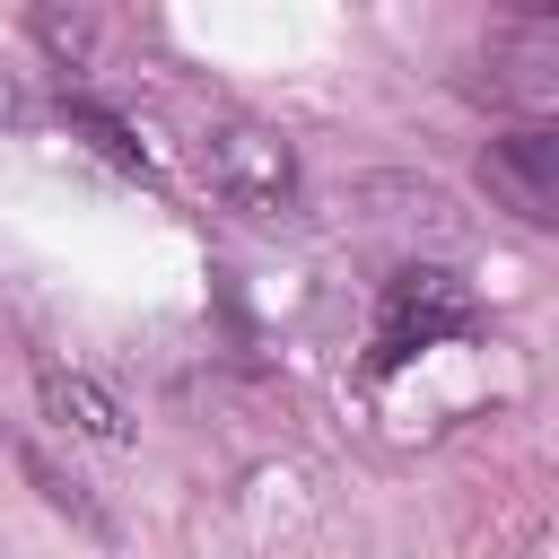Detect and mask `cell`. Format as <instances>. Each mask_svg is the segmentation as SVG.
<instances>
[{
	"instance_id": "obj_1",
	"label": "cell",
	"mask_w": 559,
	"mask_h": 559,
	"mask_svg": "<svg viewBox=\"0 0 559 559\" xmlns=\"http://www.w3.org/2000/svg\"><path fill=\"white\" fill-rule=\"evenodd\" d=\"M201 175L227 210H253V218H288L297 210V157L271 122L253 114H210L201 131Z\"/></svg>"
},
{
	"instance_id": "obj_2",
	"label": "cell",
	"mask_w": 559,
	"mask_h": 559,
	"mask_svg": "<svg viewBox=\"0 0 559 559\" xmlns=\"http://www.w3.org/2000/svg\"><path fill=\"white\" fill-rule=\"evenodd\" d=\"M489 105L507 114H559V9H515L480 35V79Z\"/></svg>"
},
{
	"instance_id": "obj_3",
	"label": "cell",
	"mask_w": 559,
	"mask_h": 559,
	"mask_svg": "<svg viewBox=\"0 0 559 559\" xmlns=\"http://www.w3.org/2000/svg\"><path fill=\"white\" fill-rule=\"evenodd\" d=\"M454 332H472V288L454 271H393L384 280V306H376L367 358L376 367H402V358H419V349H437Z\"/></svg>"
},
{
	"instance_id": "obj_4",
	"label": "cell",
	"mask_w": 559,
	"mask_h": 559,
	"mask_svg": "<svg viewBox=\"0 0 559 559\" xmlns=\"http://www.w3.org/2000/svg\"><path fill=\"white\" fill-rule=\"evenodd\" d=\"M480 183L498 210L533 218V227H559V122H524V131H498L480 148Z\"/></svg>"
},
{
	"instance_id": "obj_5",
	"label": "cell",
	"mask_w": 559,
	"mask_h": 559,
	"mask_svg": "<svg viewBox=\"0 0 559 559\" xmlns=\"http://www.w3.org/2000/svg\"><path fill=\"white\" fill-rule=\"evenodd\" d=\"M35 393H44V411H52L61 428H79V437H105V445L122 437V411H114V402H105V393H96L87 376H61V367H35Z\"/></svg>"
},
{
	"instance_id": "obj_6",
	"label": "cell",
	"mask_w": 559,
	"mask_h": 559,
	"mask_svg": "<svg viewBox=\"0 0 559 559\" xmlns=\"http://www.w3.org/2000/svg\"><path fill=\"white\" fill-rule=\"evenodd\" d=\"M70 122H79V131H96V148H105L114 166H131V175H148V157H140V140H131V131H122V122H114L105 105H87V96H70Z\"/></svg>"
}]
</instances>
